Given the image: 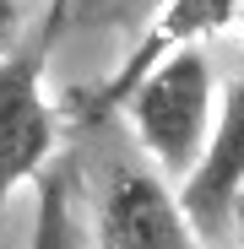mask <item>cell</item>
<instances>
[{"instance_id":"1","label":"cell","mask_w":244,"mask_h":249,"mask_svg":"<svg viewBox=\"0 0 244 249\" xmlns=\"http://www.w3.org/2000/svg\"><path fill=\"white\" fill-rule=\"evenodd\" d=\"M119 108L131 114L141 152L157 162V179L179 184L190 174V162L201 157V146H206L212 114H217V103H212V65L201 54V44L163 54L125 92Z\"/></svg>"},{"instance_id":"2","label":"cell","mask_w":244,"mask_h":249,"mask_svg":"<svg viewBox=\"0 0 244 249\" xmlns=\"http://www.w3.org/2000/svg\"><path fill=\"white\" fill-rule=\"evenodd\" d=\"M65 6L71 0H55L44 22L33 27V38H17L0 54V212L11 206L22 184H33V174L55 157V141H60V114L49 103L44 76H49Z\"/></svg>"},{"instance_id":"3","label":"cell","mask_w":244,"mask_h":249,"mask_svg":"<svg viewBox=\"0 0 244 249\" xmlns=\"http://www.w3.org/2000/svg\"><path fill=\"white\" fill-rule=\"evenodd\" d=\"M244 190V76L228 87V98L212 114L206 146L190 162V174L174 184V200L195 238H223L233 222V206Z\"/></svg>"},{"instance_id":"4","label":"cell","mask_w":244,"mask_h":249,"mask_svg":"<svg viewBox=\"0 0 244 249\" xmlns=\"http://www.w3.org/2000/svg\"><path fill=\"white\" fill-rule=\"evenodd\" d=\"M98 249H201V238L157 168L119 162L98 195Z\"/></svg>"},{"instance_id":"5","label":"cell","mask_w":244,"mask_h":249,"mask_svg":"<svg viewBox=\"0 0 244 249\" xmlns=\"http://www.w3.org/2000/svg\"><path fill=\"white\" fill-rule=\"evenodd\" d=\"M239 6H244V0H169V6H163V17L147 27V38L125 54V65H119V71L103 81L93 98H71V103H76V114H81V124L109 119L119 103H125V92L136 87V81H141V76H147L163 54L190 49V44H201V38L223 33V27L239 17Z\"/></svg>"},{"instance_id":"6","label":"cell","mask_w":244,"mask_h":249,"mask_svg":"<svg viewBox=\"0 0 244 249\" xmlns=\"http://www.w3.org/2000/svg\"><path fill=\"white\" fill-rule=\"evenodd\" d=\"M71 190H76L71 157H49L33 174V238H27V249H76Z\"/></svg>"},{"instance_id":"7","label":"cell","mask_w":244,"mask_h":249,"mask_svg":"<svg viewBox=\"0 0 244 249\" xmlns=\"http://www.w3.org/2000/svg\"><path fill=\"white\" fill-rule=\"evenodd\" d=\"M22 38V0H0V54Z\"/></svg>"}]
</instances>
